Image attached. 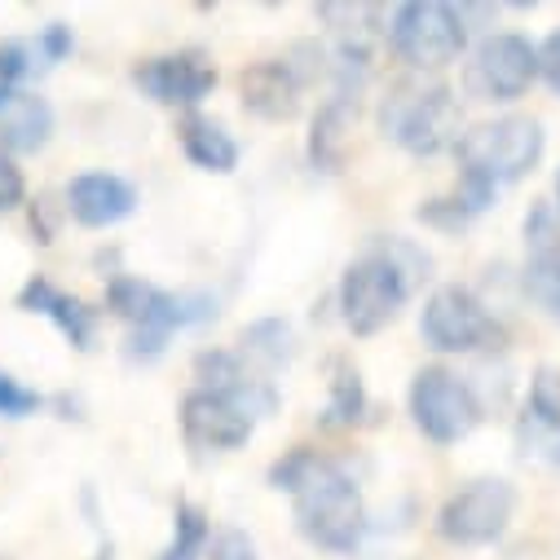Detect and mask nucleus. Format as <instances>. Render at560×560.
I'll return each instance as SVG.
<instances>
[{
    "instance_id": "obj_16",
    "label": "nucleus",
    "mask_w": 560,
    "mask_h": 560,
    "mask_svg": "<svg viewBox=\"0 0 560 560\" xmlns=\"http://www.w3.org/2000/svg\"><path fill=\"white\" fill-rule=\"evenodd\" d=\"M238 93H243V110H252L256 119L288 124V119L301 115L305 80L296 75V67L288 58H265V62H252L243 71Z\"/></svg>"
},
{
    "instance_id": "obj_6",
    "label": "nucleus",
    "mask_w": 560,
    "mask_h": 560,
    "mask_svg": "<svg viewBox=\"0 0 560 560\" xmlns=\"http://www.w3.org/2000/svg\"><path fill=\"white\" fill-rule=\"evenodd\" d=\"M384 36L410 71H442L468 54V19L446 0H406L388 14Z\"/></svg>"
},
{
    "instance_id": "obj_27",
    "label": "nucleus",
    "mask_w": 560,
    "mask_h": 560,
    "mask_svg": "<svg viewBox=\"0 0 560 560\" xmlns=\"http://www.w3.org/2000/svg\"><path fill=\"white\" fill-rule=\"evenodd\" d=\"M27 71H32V49L27 45H19V40L0 45V110L19 97V84L27 80Z\"/></svg>"
},
{
    "instance_id": "obj_12",
    "label": "nucleus",
    "mask_w": 560,
    "mask_h": 560,
    "mask_svg": "<svg viewBox=\"0 0 560 560\" xmlns=\"http://www.w3.org/2000/svg\"><path fill=\"white\" fill-rule=\"evenodd\" d=\"M182 438L190 451H203V455H230L238 446L252 442L256 433V419L234 406L230 397L221 393H208V388H190L182 397Z\"/></svg>"
},
{
    "instance_id": "obj_23",
    "label": "nucleus",
    "mask_w": 560,
    "mask_h": 560,
    "mask_svg": "<svg viewBox=\"0 0 560 560\" xmlns=\"http://www.w3.org/2000/svg\"><path fill=\"white\" fill-rule=\"evenodd\" d=\"M366 415V384L362 371L349 358L331 362V397H327V424L331 429H349Z\"/></svg>"
},
{
    "instance_id": "obj_18",
    "label": "nucleus",
    "mask_w": 560,
    "mask_h": 560,
    "mask_svg": "<svg viewBox=\"0 0 560 560\" xmlns=\"http://www.w3.org/2000/svg\"><path fill=\"white\" fill-rule=\"evenodd\" d=\"M54 106L40 97V93H23L0 110V151H5L10 160L14 155H40L49 147L54 137Z\"/></svg>"
},
{
    "instance_id": "obj_28",
    "label": "nucleus",
    "mask_w": 560,
    "mask_h": 560,
    "mask_svg": "<svg viewBox=\"0 0 560 560\" xmlns=\"http://www.w3.org/2000/svg\"><path fill=\"white\" fill-rule=\"evenodd\" d=\"M45 406V397L36 388H27L23 380H14L10 371H0V415L5 419H27Z\"/></svg>"
},
{
    "instance_id": "obj_3",
    "label": "nucleus",
    "mask_w": 560,
    "mask_h": 560,
    "mask_svg": "<svg viewBox=\"0 0 560 560\" xmlns=\"http://www.w3.org/2000/svg\"><path fill=\"white\" fill-rule=\"evenodd\" d=\"M106 310L128 323V358L132 362H160L173 331H186L195 323H208L217 305L208 296L190 292H164L147 278L132 273H110L106 283Z\"/></svg>"
},
{
    "instance_id": "obj_32",
    "label": "nucleus",
    "mask_w": 560,
    "mask_h": 560,
    "mask_svg": "<svg viewBox=\"0 0 560 560\" xmlns=\"http://www.w3.org/2000/svg\"><path fill=\"white\" fill-rule=\"evenodd\" d=\"M534 49H538V80L560 97V27H551L547 40Z\"/></svg>"
},
{
    "instance_id": "obj_2",
    "label": "nucleus",
    "mask_w": 560,
    "mask_h": 560,
    "mask_svg": "<svg viewBox=\"0 0 560 560\" xmlns=\"http://www.w3.org/2000/svg\"><path fill=\"white\" fill-rule=\"evenodd\" d=\"M419 278H429V256L419 252L410 238H384L371 243L362 256H353L340 273V318L353 336H375L384 331L415 296Z\"/></svg>"
},
{
    "instance_id": "obj_19",
    "label": "nucleus",
    "mask_w": 560,
    "mask_h": 560,
    "mask_svg": "<svg viewBox=\"0 0 560 560\" xmlns=\"http://www.w3.org/2000/svg\"><path fill=\"white\" fill-rule=\"evenodd\" d=\"M353 119H358V97H349V93H331L318 106L314 128H310V160H314V168H323V173H340L345 168Z\"/></svg>"
},
{
    "instance_id": "obj_29",
    "label": "nucleus",
    "mask_w": 560,
    "mask_h": 560,
    "mask_svg": "<svg viewBox=\"0 0 560 560\" xmlns=\"http://www.w3.org/2000/svg\"><path fill=\"white\" fill-rule=\"evenodd\" d=\"M71 49H75V36H71L67 23H49V27H40V36H36V58H40L45 67H58L62 58H71Z\"/></svg>"
},
{
    "instance_id": "obj_9",
    "label": "nucleus",
    "mask_w": 560,
    "mask_h": 560,
    "mask_svg": "<svg viewBox=\"0 0 560 560\" xmlns=\"http://www.w3.org/2000/svg\"><path fill=\"white\" fill-rule=\"evenodd\" d=\"M512 516H516V486L508 477H477L442 503L438 534L455 547H490L508 534Z\"/></svg>"
},
{
    "instance_id": "obj_26",
    "label": "nucleus",
    "mask_w": 560,
    "mask_h": 560,
    "mask_svg": "<svg viewBox=\"0 0 560 560\" xmlns=\"http://www.w3.org/2000/svg\"><path fill=\"white\" fill-rule=\"evenodd\" d=\"M525 252H529V260L560 256V217L551 203H534L525 212Z\"/></svg>"
},
{
    "instance_id": "obj_14",
    "label": "nucleus",
    "mask_w": 560,
    "mask_h": 560,
    "mask_svg": "<svg viewBox=\"0 0 560 560\" xmlns=\"http://www.w3.org/2000/svg\"><path fill=\"white\" fill-rule=\"evenodd\" d=\"M137 212V186L119 173H80L67 182V217L84 230H110Z\"/></svg>"
},
{
    "instance_id": "obj_24",
    "label": "nucleus",
    "mask_w": 560,
    "mask_h": 560,
    "mask_svg": "<svg viewBox=\"0 0 560 560\" xmlns=\"http://www.w3.org/2000/svg\"><path fill=\"white\" fill-rule=\"evenodd\" d=\"M292 353H296V336L283 318H260L243 331L238 358H256L260 366H283V362H292Z\"/></svg>"
},
{
    "instance_id": "obj_31",
    "label": "nucleus",
    "mask_w": 560,
    "mask_h": 560,
    "mask_svg": "<svg viewBox=\"0 0 560 560\" xmlns=\"http://www.w3.org/2000/svg\"><path fill=\"white\" fill-rule=\"evenodd\" d=\"M208 560H256V542L243 529H221V534H212Z\"/></svg>"
},
{
    "instance_id": "obj_10",
    "label": "nucleus",
    "mask_w": 560,
    "mask_h": 560,
    "mask_svg": "<svg viewBox=\"0 0 560 560\" xmlns=\"http://www.w3.org/2000/svg\"><path fill=\"white\" fill-rule=\"evenodd\" d=\"M538 80V49L521 32H490L464 67V89L477 102H521Z\"/></svg>"
},
{
    "instance_id": "obj_33",
    "label": "nucleus",
    "mask_w": 560,
    "mask_h": 560,
    "mask_svg": "<svg viewBox=\"0 0 560 560\" xmlns=\"http://www.w3.org/2000/svg\"><path fill=\"white\" fill-rule=\"evenodd\" d=\"M551 195H556V199H551V208H556V217H560V168H556V182H551Z\"/></svg>"
},
{
    "instance_id": "obj_13",
    "label": "nucleus",
    "mask_w": 560,
    "mask_h": 560,
    "mask_svg": "<svg viewBox=\"0 0 560 560\" xmlns=\"http://www.w3.org/2000/svg\"><path fill=\"white\" fill-rule=\"evenodd\" d=\"M516 446L525 459L560 468V375L551 366L529 380V397L516 415Z\"/></svg>"
},
{
    "instance_id": "obj_35",
    "label": "nucleus",
    "mask_w": 560,
    "mask_h": 560,
    "mask_svg": "<svg viewBox=\"0 0 560 560\" xmlns=\"http://www.w3.org/2000/svg\"><path fill=\"white\" fill-rule=\"evenodd\" d=\"M0 560H10V556H0Z\"/></svg>"
},
{
    "instance_id": "obj_8",
    "label": "nucleus",
    "mask_w": 560,
    "mask_h": 560,
    "mask_svg": "<svg viewBox=\"0 0 560 560\" xmlns=\"http://www.w3.org/2000/svg\"><path fill=\"white\" fill-rule=\"evenodd\" d=\"M419 336H424L433 353H477V349H490L503 336V327L472 288L442 283L429 292L424 310H419Z\"/></svg>"
},
{
    "instance_id": "obj_21",
    "label": "nucleus",
    "mask_w": 560,
    "mask_h": 560,
    "mask_svg": "<svg viewBox=\"0 0 560 560\" xmlns=\"http://www.w3.org/2000/svg\"><path fill=\"white\" fill-rule=\"evenodd\" d=\"M494 186H486V182H477V177H459V186L451 190V195H438V199H429V203H419V221L424 225H433V230H442V234H459V230H468L490 203H494Z\"/></svg>"
},
{
    "instance_id": "obj_5",
    "label": "nucleus",
    "mask_w": 560,
    "mask_h": 560,
    "mask_svg": "<svg viewBox=\"0 0 560 560\" xmlns=\"http://www.w3.org/2000/svg\"><path fill=\"white\" fill-rule=\"evenodd\" d=\"M547 151V132L534 115H494L481 119L472 128H464L459 137V177H477L494 190L529 177L542 164Z\"/></svg>"
},
{
    "instance_id": "obj_1",
    "label": "nucleus",
    "mask_w": 560,
    "mask_h": 560,
    "mask_svg": "<svg viewBox=\"0 0 560 560\" xmlns=\"http://www.w3.org/2000/svg\"><path fill=\"white\" fill-rule=\"evenodd\" d=\"M269 486L292 499L296 529L331 551V556H353L366 538V499L358 481L323 451L296 446L283 459L269 464Z\"/></svg>"
},
{
    "instance_id": "obj_30",
    "label": "nucleus",
    "mask_w": 560,
    "mask_h": 560,
    "mask_svg": "<svg viewBox=\"0 0 560 560\" xmlns=\"http://www.w3.org/2000/svg\"><path fill=\"white\" fill-rule=\"evenodd\" d=\"M23 203H27V177H23L19 160L0 151V212H14Z\"/></svg>"
},
{
    "instance_id": "obj_17",
    "label": "nucleus",
    "mask_w": 560,
    "mask_h": 560,
    "mask_svg": "<svg viewBox=\"0 0 560 560\" xmlns=\"http://www.w3.org/2000/svg\"><path fill=\"white\" fill-rule=\"evenodd\" d=\"M195 380H199V388L221 393V397H230L234 406H243L252 419H265V415H273V406H278L273 384L260 380V375H252V366H247L238 353H225V349H203V353L195 358Z\"/></svg>"
},
{
    "instance_id": "obj_15",
    "label": "nucleus",
    "mask_w": 560,
    "mask_h": 560,
    "mask_svg": "<svg viewBox=\"0 0 560 560\" xmlns=\"http://www.w3.org/2000/svg\"><path fill=\"white\" fill-rule=\"evenodd\" d=\"M19 310H23V314H40V318H49V323L67 336V345L80 349V353H89V349L97 345L102 310H93L89 301L62 292L58 283H49L45 273H32L27 283L19 288Z\"/></svg>"
},
{
    "instance_id": "obj_25",
    "label": "nucleus",
    "mask_w": 560,
    "mask_h": 560,
    "mask_svg": "<svg viewBox=\"0 0 560 560\" xmlns=\"http://www.w3.org/2000/svg\"><path fill=\"white\" fill-rule=\"evenodd\" d=\"M525 296H529L551 323H560V256H551V260H529V265H525Z\"/></svg>"
},
{
    "instance_id": "obj_22",
    "label": "nucleus",
    "mask_w": 560,
    "mask_h": 560,
    "mask_svg": "<svg viewBox=\"0 0 560 560\" xmlns=\"http://www.w3.org/2000/svg\"><path fill=\"white\" fill-rule=\"evenodd\" d=\"M208 542H212V521L199 503H177L173 508V538L168 547L155 556V560H203L208 556Z\"/></svg>"
},
{
    "instance_id": "obj_7",
    "label": "nucleus",
    "mask_w": 560,
    "mask_h": 560,
    "mask_svg": "<svg viewBox=\"0 0 560 560\" xmlns=\"http://www.w3.org/2000/svg\"><path fill=\"white\" fill-rule=\"evenodd\" d=\"M406 406H410L415 429L424 433L433 446H459L464 438L477 433L481 415H486L477 388L459 371H451L442 362L415 371L410 393H406Z\"/></svg>"
},
{
    "instance_id": "obj_4",
    "label": "nucleus",
    "mask_w": 560,
    "mask_h": 560,
    "mask_svg": "<svg viewBox=\"0 0 560 560\" xmlns=\"http://www.w3.org/2000/svg\"><path fill=\"white\" fill-rule=\"evenodd\" d=\"M380 128L415 160L446 155L464 137L459 97L442 80H397L380 102Z\"/></svg>"
},
{
    "instance_id": "obj_34",
    "label": "nucleus",
    "mask_w": 560,
    "mask_h": 560,
    "mask_svg": "<svg viewBox=\"0 0 560 560\" xmlns=\"http://www.w3.org/2000/svg\"><path fill=\"white\" fill-rule=\"evenodd\" d=\"M93 560H115V556H110V547H102V551H97Z\"/></svg>"
},
{
    "instance_id": "obj_11",
    "label": "nucleus",
    "mask_w": 560,
    "mask_h": 560,
    "mask_svg": "<svg viewBox=\"0 0 560 560\" xmlns=\"http://www.w3.org/2000/svg\"><path fill=\"white\" fill-rule=\"evenodd\" d=\"M132 84L160 106L195 110L217 89V67L203 49H177V54H160V58L137 62Z\"/></svg>"
},
{
    "instance_id": "obj_20",
    "label": "nucleus",
    "mask_w": 560,
    "mask_h": 560,
    "mask_svg": "<svg viewBox=\"0 0 560 560\" xmlns=\"http://www.w3.org/2000/svg\"><path fill=\"white\" fill-rule=\"evenodd\" d=\"M177 142L186 151V160L203 173H234L238 168V142L234 132L199 110H190L182 124H177Z\"/></svg>"
}]
</instances>
